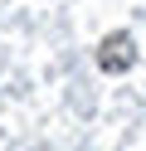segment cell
Returning <instances> with one entry per match:
<instances>
[{
  "instance_id": "cell-1",
  "label": "cell",
  "mask_w": 146,
  "mask_h": 151,
  "mask_svg": "<svg viewBox=\"0 0 146 151\" xmlns=\"http://www.w3.org/2000/svg\"><path fill=\"white\" fill-rule=\"evenodd\" d=\"M132 63H136L132 34H107V39H102V49H97V68H107V73H122V68H132Z\"/></svg>"
}]
</instances>
